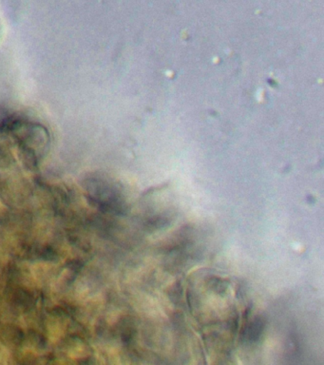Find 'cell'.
Listing matches in <instances>:
<instances>
[{"instance_id": "cell-1", "label": "cell", "mask_w": 324, "mask_h": 365, "mask_svg": "<svg viewBox=\"0 0 324 365\" xmlns=\"http://www.w3.org/2000/svg\"><path fill=\"white\" fill-rule=\"evenodd\" d=\"M266 322L263 318H256L250 322L241 332V341L246 344H255L263 335Z\"/></svg>"}]
</instances>
